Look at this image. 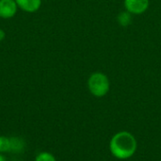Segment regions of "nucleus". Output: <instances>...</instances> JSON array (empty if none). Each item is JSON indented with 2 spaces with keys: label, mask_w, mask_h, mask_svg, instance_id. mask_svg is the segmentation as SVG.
Listing matches in <instances>:
<instances>
[{
  "label": "nucleus",
  "mask_w": 161,
  "mask_h": 161,
  "mask_svg": "<svg viewBox=\"0 0 161 161\" xmlns=\"http://www.w3.org/2000/svg\"><path fill=\"white\" fill-rule=\"evenodd\" d=\"M10 148L9 151L10 152H14V153H19L24 149V142L22 139L20 138H10Z\"/></svg>",
  "instance_id": "obj_6"
},
{
  "label": "nucleus",
  "mask_w": 161,
  "mask_h": 161,
  "mask_svg": "<svg viewBox=\"0 0 161 161\" xmlns=\"http://www.w3.org/2000/svg\"><path fill=\"white\" fill-rule=\"evenodd\" d=\"M17 6L25 12H35L42 5V0H15Z\"/></svg>",
  "instance_id": "obj_5"
},
{
  "label": "nucleus",
  "mask_w": 161,
  "mask_h": 161,
  "mask_svg": "<svg viewBox=\"0 0 161 161\" xmlns=\"http://www.w3.org/2000/svg\"><path fill=\"white\" fill-rule=\"evenodd\" d=\"M0 161H7L6 158L3 155H1V153H0Z\"/></svg>",
  "instance_id": "obj_11"
},
{
  "label": "nucleus",
  "mask_w": 161,
  "mask_h": 161,
  "mask_svg": "<svg viewBox=\"0 0 161 161\" xmlns=\"http://www.w3.org/2000/svg\"><path fill=\"white\" fill-rule=\"evenodd\" d=\"M15 0H0V17L3 19L12 18L17 11Z\"/></svg>",
  "instance_id": "obj_4"
},
{
  "label": "nucleus",
  "mask_w": 161,
  "mask_h": 161,
  "mask_svg": "<svg viewBox=\"0 0 161 161\" xmlns=\"http://www.w3.org/2000/svg\"><path fill=\"white\" fill-rule=\"evenodd\" d=\"M88 87L92 94L96 97H103L109 91V80L105 74L94 73L88 80Z\"/></svg>",
  "instance_id": "obj_2"
},
{
  "label": "nucleus",
  "mask_w": 161,
  "mask_h": 161,
  "mask_svg": "<svg viewBox=\"0 0 161 161\" xmlns=\"http://www.w3.org/2000/svg\"><path fill=\"white\" fill-rule=\"evenodd\" d=\"M111 154L119 159L131 158L137 150V142L132 134L122 131L115 134L109 143Z\"/></svg>",
  "instance_id": "obj_1"
},
{
  "label": "nucleus",
  "mask_w": 161,
  "mask_h": 161,
  "mask_svg": "<svg viewBox=\"0 0 161 161\" xmlns=\"http://www.w3.org/2000/svg\"><path fill=\"white\" fill-rule=\"evenodd\" d=\"M5 37H6V33H5V31H4L3 29H1V28H0V42H2V41L5 39Z\"/></svg>",
  "instance_id": "obj_10"
},
{
  "label": "nucleus",
  "mask_w": 161,
  "mask_h": 161,
  "mask_svg": "<svg viewBox=\"0 0 161 161\" xmlns=\"http://www.w3.org/2000/svg\"><path fill=\"white\" fill-rule=\"evenodd\" d=\"M10 148V141L9 138L5 136H0V153L8 152Z\"/></svg>",
  "instance_id": "obj_8"
},
{
  "label": "nucleus",
  "mask_w": 161,
  "mask_h": 161,
  "mask_svg": "<svg viewBox=\"0 0 161 161\" xmlns=\"http://www.w3.org/2000/svg\"><path fill=\"white\" fill-rule=\"evenodd\" d=\"M35 161H57V160H56L55 157H54L52 154H50V153H48V152H42V153H40V154L36 157Z\"/></svg>",
  "instance_id": "obj_9"
},
{
  "label": "nucleus",
  "mask_w": 161,
  "mask_h": 161,
  "mask_svg": "<svg viewBox=\"0 0 161 161\" xmlns=\"http://www.w3.org/2000/svg\"><path fill=\"white\" fill-rule=\"evenodd\" d=\"M132 21V17H131V13L128 11L125 12H121L118 15V22L122 26H127L131 24Z\"/></svg>",
  "instance_id": "obj_7"
},
{
  "label": "nucleus",
  "mask_w": 161,
  "mask_h": 161,
  "mask_svg": "<svg viewBox=\"0 0 161 161\" xmlns=\"http://www.w3.org/2000/svg\"><path fill=\"white\" fill-rule=\"evenodd\" d=\"M125 7L131 14H142L149 7V0H125Z\"/></svg>",
  "instance_id": "obj_3"
}]
</instances>
